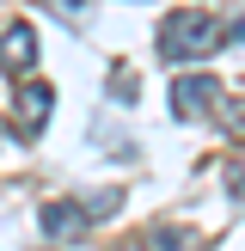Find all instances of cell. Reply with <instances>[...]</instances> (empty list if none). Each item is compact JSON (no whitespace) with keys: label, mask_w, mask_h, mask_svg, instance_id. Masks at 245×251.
<instances>
[{"label":"cell","mask_w":245,"mask_h":251,"mask_svg":"<svg viewBox=\"0 0 245 251\" xmlns=\"http://www.w3.org/2000/svg\"><path fill=\"white\" fill-rule=\"evenodd\" d=\"M135 92H141V86H135V74H122V68H117V74H110V98H122V104H129V98H135Z\"/></svg>","instance_id":"cell-6"},{"label":"cell","mask_w":245,"mask_h":251,"mask_svg":"<svg viewBox=\"0 0 245 251\" xmlns=\"http://www.w3.org/2000/svg\"><path fill=\"white\" fill-rule=\"evenodd\" d=\"M208 49H220V19H208V12L184 6L159 25V55L166 61H202Z\"/></svg>","instance_id":"cell-1"},{"label":"cell","mask_w":245,"mask_h":251,"mask_svg":"<svg viewBox=\"0 0 245 251\" xmlns=\"http://www.w3.org/2000/svg\"><path fill=\"white\" fill-rule=\"evenodd\" d=\"M31 61H37V31H31V25H12V31L0 37V68L24 74Z\"/></svg>","instance_id":"cell-3"},{"label":"cell","mask_w":245,"mask_h":251,"mask_svg":"<svg viewBox=\"0 0 245 251\" xmlns=\"http://www.w3.org/2000/svg\"><path fill=\"white\" fill-rule=\"evenodd\" d=\"M215 104H220V80L215 74H184V80H172V110H178L184 123L208 117Z\"/></svg>","instance_id":"cell-2"},{"label":"cell","mask_w":245,"mask_h":251,"mask_svg":"<svg viewBox=\"0 0 245 251\" xmlns=\"http://www.w3.org/2000/svg\"><path fill=\"white\" fill-rule=\"evenodd\" d=\"M86 221H92V215H86L80 202H49L43 208V233H49V239H80Z\"/></svg>","instance_id":"cell-4"},{"label":"cell","mask_w":245,"mask_h":251,"mask_svg":"<svg viewBox=\"0 0 245 251\" xmlns=\"http://www.w3.org/2000/svg\"><path fill=\"white\" fill-rule=\"evenodd\" d=\"M49 104H55V92H49L43 80H31V86H24V98H19V135H37V129H43Z\"/></svg>","instance_id":"cell-5"}]
</instances>
